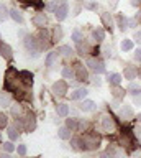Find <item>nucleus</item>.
<instances>
[{
    "mask_svg": "<svg viewBox=\"0 0 141 158\" xmlns=\"http://www.w3.org/2000/svg\"><path fill=\"white\" fill-rule=\"evenodd\" d=\"M5 89L8 92H13L17 99H30V86H26L22 81L20 74L15 68H10L5 73Z\"/></svg>",
    "mask_w": 141,
    "mask_h": 158,
    "instance_id": "1",
    "label": "nucleus"
},
{
    "mask_svg": "<svg viewBox=\"0 0 141 158\" xmlns=\"http://www.w3.org/2000/svg\"><path fill=\"white\" fill-rule=\"evenodd\" d=\"M102 138L97 132H85L82 135V150H97Z\"/></svg>",
    "mask_w": 141,
    "mask_h": 158,
    "instance_id": "2",
    "label": "nucleus"
},
{
    "mask_svg": "<svg viewBox=\"0 0 141 158\" xmlns=\"http://www.w3.org/2000/svg\"><path fill=\"white\" fill-rule=\"evenodd\" d=\"M120 142L128 152H131L136 147H141V145H138V140H136V137H135V132H130V130H121Z\"/></svg>",
    "mask_w": 141,
    "mask_h": 158,
    "instance_id": "3",
    "label": "nucleus"
},
{
    "mask_svg": "<svg viewBox=\"0 0 141 158\" xmlns=\"http://www.w3.org/2000/svg\"><path fill=\"white\" fill-rule=\"evenodd\" d=\"M25 48H26V51L31 54V56H38V53H40V44H38V40L36 36H33V35H26L25 36Z\"/></svg>",
    "mask_w": 141,
    "mask_h": 158,
    "instance_id": "4",
    "label": "nucleus"
},
{
    "mask_svg": "<svg viewBox=\"0 0 141 158\" xmlns=\"http://www.w3.org/2000/svg\"><path fill=\"white\" fill-rule=\"evenodd\" d=\"M87 66H89V69L95 74H104L105 73L104 63H102L100 59H97V58H89L87 59Z\"/></svg>",
    "mask_w": 141,
    "mask_h": 158,
    "instance_id": "5",
    "label": "nucleus"
},
{
    "mask_svg": "<svg viewBox=\"0 0 141 158\" xmlns=\"http://www.w3.org/2000/svg\"><path fill=\"white\" fill-rule=\"evenodd\" d=\"M102 130L107 133H113L116 130V123L112 115H104V118H102Z\"/></svg>",
    "mask_w": 141,
    "mask_h": 158,
    "instance_id": "6",
    "label": "nucleus"
},
{
    "mask_svg": "<svg viewBox=\"0 0 141 158\" xmlns=\"http://www.w3.org/2000/svg\"><path fill=\"white\" fill-rule=\"evenodd\" d=\"M36 38H38V44H40L41 49H46L51 44L49 40H53V38H49V35H48L46 30H43V28H40V33H38Z\"/></svg>",
    "mask_w": 141,
    "mask_h": 158,
    "instance_id": "7",
    "label": "nucleus"
},
{
    "mask_svg": "<svg viewBox=\"0 0 141 158\" xmlns=\"http://www.w3.org/2000/svg\"><path fill=\"white\" fill-rule=\"evenodd\" d=\"M67 92V82L66 81H57L53 84V94L57 97H64Z\"/></svg>",
    "mask_w": 141,
    "mask_h": 158,
    "instance_id": "8",
    "label": "nucleus"
},
{
    "mask_svg": "<svg viewBox=\"0 0 141 158\" xmlns=\"http://www.w3.org/2000/svg\"><path fill=\"white\" fill-rule=\"evenodd\" d=\"M74 71H76V79L77 81H80V82L89 81V73H87V69L82 66V64H76Z\"/></svg>",
    "mask_w": 141,
    "mask_h": 158,
    "instance_id": "9",
    "label": "nucleus"
},
{
    "mask_svg": "<svg viewBox=\"0 0 141 158\" xmlns=\"http://www.w3.org/2000/svg\"><path fill=\"white\" fill-rule=\"evenodd\" d=\"M23 128H25L26 132H33L36 128V118L35 115H31V114H26L25 118H23Z\"/></svg>",
    "mask_w": 141,
    "mask_h": 158,
    "instance_id": "10",
    "label": "nucleus"
},
{
    "mask_svg": "<svg viewBox=\"0 0 141 158\" xmlns=\"http://www.w3.org/2000/svg\"><path fill=\"white\" fill-rule=\"evenodd\" d=\"M94 51H95V49L92 48L89 43H85V41H79V43H77V53H79L80 56H87V54H90Z\"/></svg>",
    "mask_w": 141,
    "mask_h": 158,
    "instance_id": "11",
    "label": "nucleus"
},
{
    "mask_svg": "<svg viewBox=\"0 0 141 158\" xmlns=\"http://www.w3.org/2000/svg\"><path fill=\"white\" fill-rule=\"evenodd\" d=\"M67 12H69V7H67V3H62L61 7H57V8L54 10V17H56L57 22H62V20H66Z\"/></svg>",
    "mask_w": 141,
    "mask_h": 158,
    "instance_id": "12",
    "label": "nucleus"
},
{
    "mask_svg": "<svg viewBox=\"0 0 141 158\" xmlns=\"http://www.w3.org/2000/svg\"><path fill=\"white\" fill-rule=\"evenodd\" d=\"M105 40V30L102 27H97L92 30V41L94 43H102Z\"/></svg>",
    "mask_w": 141,
    "mask_h": 158,
    "instance_id": "13",
    "label": "nucleus"
},
{
    "mask_svg": "<svg viewBox=\"0 0 141 158\" xmlns=\"http://www.w3.org/2000/svg\"><path fill=\"white\" fill-rule=\"evenodd\" d=\"M33 25L38 28H43V27H46L48 25V17H46V13H36L35 17H33Z\"/></svg>",
    "mask_w": 141,
    "mask_h": 158,
    "instance_id": "14",
    "label": "nucleus"
},
{
    "mask_svg": "<svg viewBox=\"0 0 141 158\" xmlns=\"http://www.w3.org/2000/svg\"><path fill=\"white\" fill-rule=\"evenodd\" d=\"M120 117L123 118V120H131V118L135 117L133 107H131V106H123L120 109Z\"/></svg>",
    "mask_w": 141,
    "mask_h": 158,
    "instance_id": "15",
    "label": "nucleus"
},
{
    "mask_svg": "<svg viewBox=\"0 0 141 158\" xmlns=\"http://www.w3.org/2000/svg\"><path fill=\"white\" fill-rule=\"evenodd\" d=\"M0 54H2V58H5L7 61H12V58H13L12 48L8 46L7 43H2V41H0Z\"/></svg>",
    "mask_w": 141,
    "mask_h": 158,
    "instance_id": "16",
    "label": "nucleus"
},
{
    "mask_svg": "<svg viewBox=\"0 0 141 158\" xmlns=\"http://www.w3.org/2000/svg\"><path fill=\"white\" fill-rule=\"evenodd\" d=\"M100 20H102V23H104V27H105L107 30H110V31H112V28H113V18H112L110 12L102 13V15H100Z\"/></svg>",
    "mask_w": 141,
    "mask_h": 158,
    "instance_id": "17",
    "label": "nucleus"
},
{
    "mask_svg": "<svg viewBox=\"0 0 141 158\" xmlns=\"http://www.w3.org/2000/svg\"><path fill=\"white\" fill-rule=\"evenodd\" d=\"M136 74H138V69H136V66H126L125 71H123V76H125V79H128V81H133V79H136Z\"/></svg>",
    "mask_w": 141,
    "mask_h": 158,
    "instance_id": "18",
    "label": "nucleus"
},
{
    "mask_svg": "<svg viewBox=\"0 0 141 158\" xmlns=\"http://www.w3.org/2000/svg\"><path fill=\"white\" fill-rule=\"evenodd\" d=\"M87 94H89V92H87V89L79 87V89H76L74 92H71V101H79V99H84Z\"/></svg>",
    "mask_w": 141,
    "mask_h": 158,
    "instance_id": "19",
    "label": "nucleus"
},
{
    "mask_svg": "<svg viewBox=\"0 0 141 158\" xmlns=\"http://www.w3.org/2000/svg\"><path fill=\"white\" fill-rule=\"evenodd\" d=\"M116 23H118V28L121 30V31L128 30V18H126L123 13H118V15H116Z\"/></svg>",
    "mask_w": 141,
    "mask_h": 158,
    "instance_id": "20",
    "label": "nucleus"
},
{
    "mask_svg": "<svg viewBox=\"0 0 141 158\" xmlns=\"http://www.w3.org/2000/svg\"><path fill=\"white\" fill-rule=\"evenodd\" d=\"M57 53H59L61 56H64V58H72V56H74V49H72L71 46H67V44H62V46H59Z\"/></svg>",
    "mask_w": 141,
    "mask_h": 158,
    "instance_id": "21",
    "label": "nucleus"
},
{
    "mask_svg": "<svg viewBox=\"0 0 141 158\" xmlns=\"http://www.w3.org/2000/svg\"><path fill=\"white\" fill-rule=\"evenodd\" d=\"M125 94H126V91L123 87H120V86H112V96H113L115 99H123L125 97Z\"/></svg>",
    "mask_w": 141,
    "mask_h": 158,
    "instance_id": "22",
    "label": "nucleus"
},
{
    "mask_svg": "<svg viewBox=\"0 0 141 158\" xmlns=\"http://www.w3.org/2000/svg\"><path fill=\"white\" fill-rule=\"evenodd\" d=\"M18 74H20L22 81L25 82L26 86H33V74H31L30 71H20Z\"/></svg>",
    "mask_w": 141,
    "mask_h": 158,
    "instance_id": "23",
    "label": "nucleus"
},
{
    "mask_svg": "<svg viewBox=\"0 0 141 158\" xmlns=\"http://www.w3.org/2000/svg\"><path fill=\"white\" fill-rule=\"evenodd\" d=\"M121 82V76L118 73H110L108 74V84L110 86H120Z\"/></svg>",
    "mask_w": 141,
    "mask_h": 158,
    "instance_id": "24",
    "label": "nucleus"
},
{
    "mask_svg": "<svg viewBox=\"0 0 141 158\" xmlns=\"http://www.w3.org/2000/svg\"><path fill=\"white\" fill-rule=\"evenodd\" d=\"M10 102H12V97H10V94H8V91L0 92V106L7 107V106H10Z\"/></svg>",
    "mask_w": 141,
    "mask_h": 158,
    "instance_id": "25",
    "label": "nucleus"
},
{
    "mask_svg": "<svg viewBox=\"0 0 141 158\" xmlns=\"http://www.w3.org/2000/svg\"><path fill=\"white\" fill-rule=\"evenodd\" d=\"M56 112L59 117H67L69 115V106H66V104H57Z\"/></svg>",
    "mask_w": 141,
    "mask_h": 158,
    "instance_id": "26",
    "label": "nucleus"
},
{
    "mask_svg": "<svg viewBox=\"0 0 141 158\" xmlns=\"http://www.w3.org/2000/svg\"><path fill=\"white\" fill-rule=\"evenodd\" d=\"M62 77H64V79H74L76 77L74 68H71V66H64V68H62Z\"/></svg>",
    "mask_w": 141,
    "mask_h": 158,
    "instance_id": "27",
    "label": "nucleus"
},
{
    "mask_svg": "<svg viewBox=\"0 0 141 158\" xmlns=\"http://www.w3.org/2000/svg\"><path fill=\"white\" fill-rule=\"evenodd\" d=\"M57 56H59V53L57 51H51V53H48V56H46V66H53L56 61H57Z\"/></svg>",
    "mask_w": 141,
    "mask_h": 158,
    "instance_id": "28",
    "label": "nucleus"
},
{
    "mask_svg": "<svg viewBox=\"0 0 141 158\" xmlns=\"http://www.w3.org/2000/svg\"><path fill=\"white\" fill-rule=\"evenodd\" d=\"M79 109H80V110H84V112H89V110H94V109H95V104L92 101H82L79 104Z\"/></svg>",
    "mask_w": 141,
    "mask_h": 158,
    "instance_id": "29",
    "label": "nucleus"
},
{
    "mask_svg": "<svg viewBox=\"0 0 141 158\" xmlns=\"http://www.w3.org/2000/svg\"><path fill=\"white\" fill-rule=\"evenodd\" d=\"M59 40H62V27L56 25L53 28V41H59Z\"/></svg>",
    "mask_w": 141,
    "mask_h": 158,
    "instance_id": "30",
    "label": "nucleus"
},
{
    "mask_svg": "<svg viewBox=\"0 0 141 158\" xmlns=\"http://www.w3.org/2000/svg\"><path fill=\"white\" fill-rule=\"evenodd\" d=\"M71 128L67 127H61L59 132H57V135H59V138H62V140H67V138H71Z\"/></svg>",
    "mask_w": 141,
    "mask_h": 158,
    "instance_id": "31",
    "label": "nucleus"
},
{
    "mask_svg": "<svg viewBox=\"0 0 141 158\" xmlns=\"http://www.w3.org/2000/svg\"><path fill=\"white\" fill-rule=\"evenodd\" d=\"M10 17L15 20L17 23H23V15H22V12H18L17 8H12L10 10Z\"/></svg>",
    "mask_w": 141,
    "mask_h": 158,
    "instance_id": "32",
    "label": "nucleus"
},
{
    "mask_svg": "<svg viewBox=\"0 0 141 158\" xmlns=\"http://www.w3.org/2000/svg\"><path fill=\"white\" fill-rule=\"evenodd\" d=\"M8 17H10V10H8L7 7H5V3H0V20H7Z\"/></svg>",
    "mask_w": 141,
    "mask_h": 158,
    "instance_id": "33",
    "label": "nucleus"
},
{
    "mask_svg": "<svg viewBox=\"0 0 141 158\" xmlns=\"http://www.w3.org/2000/svg\"><path fill=\"white\" fill-rule=\"evenodd\" d=\"M71 145L74 150H82V137H74L71 140Z\"/></svg>",
    "mask_w": 141,
    "mask_h": 158,
    "instance_id": "34",
    "label": "nucleus"
},
{
    "mask_svg": "<svg viewBox=\"0 0 141 158\" xmlns=\"http://www.w3.org/2000/svg\"><path fill=\"white\" fill-rule=\"evenodd\" d=\"M18 135H20V132H18V128L17 125H13V127H8V137H10V140H17Z\"/></svg>",
    "mask_w": 141,
    "mask_h": 158,
    "instance_id": "35",
    "label": "nucleus"
},
{
    "mask_svg": "<svg viewBox=\"0 0 141 158\" xmlns=\"http://www.w3.org/2000/svg\"><path fill=\"white\" fill-rule=\"evenodd\" d=\"M121 49H123V51H131V49H133V40H123V41H121Z\"/></svg>",
    "mask_w": 141,
    "mask_h": 158,
    "instance_id": "36",
    "label": "nucleus"
},
{
    "mask_svg": "<svg viewBox=\"0 0 141 158\" xmlns=\"http://www.w3.org/2000/svg\"><path fill=\"white\" fill-rule=\"evenodd\" d=\"M22 114H23V110H22V106H18V104H17V106H13V107H12V115L15 117L17 120L22 117Z\"/></svg>",
    "mask_w": 141,
    "mask_h": 158,
    "instance_id": "37",
    "label": "nucleus"
},
{
    "mask_svg": "<svg viewBox=\"0 0 141 158\" xmlns=\"http://www.w3.org/2000/svg\"><path fill=\"white\" fill-rule=\"evenodd\" d=\"M128 91L133 94V96H136V94H139V92H141V87L138 86V84H135L133 81H131V82H130V86H128Z\"/></svg>",
    "mask_w": 141,
    "mask_h": 158,
    "instance_id": "38",
    "label": "nucleus"
},
{
    "mask_svg": "<svg viewBox=\"0 0 141 158\" xmlns=\"http://www.w3.org/2000/svg\"><path fill=\"white\" fill-rule=\"evenodd\" d=\"M66 127H67V128H71V130H77L79 123H77L76 118H67V120H66Z\"/></svg>",
    "mask_w": 141,
    "mask_h": 158,
    "instance_id": "39",
    "label": "nucleus"
},
{
    "mask_svg": "<svg viewBox=\"0 0 141 158\" xmlns=\"http://www.w3.org/2000/svg\"><path fill=\"white\" fill-rule=\"evenodd\" d=\"M71 38L74 40L76 43H79V41H82V40H84V36H82V33L79 31V30H74V31H72V35H71Z\"/></svg>",
    "mask_w": 141,
    "mask_h": 158,
    "instance_id": "40",
    "label": "nucleus"
},
{
    "mask_svg": "<svg viewBox=\"0 0 141 158\" xmlns=\"http://www.w3.org/2000/svg\"><path fill=\"white\" fill-rule=\"evenodd\" d=\"M7 125H8V118H7V115L0 112V130H2V128H5Z\"/></svg>",
    "mask_w": 141,
    "mask_h": 158,
    "instance_id": "41",
    "label": "nucleus"
},
{
    "mask_svg": "<svg viewBox=\"0 0 141 158\" xmlns=\"http://www.w3.org/2000/svg\"><path fill=\"white\" fill-rule=\"evenodd\" d=\"M97 7H99L97 2H85L84 3V8H87V10H97Z\"/></svg>",
    "mask_w": 141,
    "mask_h": 158,
    "instance_id": "42",
    "label": "nucleus"
},
{
    "mask_svg": "<svg viewBox=\"0 0 141 158\" xmlns=\"http://www.w3.org/2000/svg\"><path fill=\"white\" fill-rule=\"evenodd\" d=\"M3 150L10 153V152H13V150H15V145H13L12 142H5V145H3Z\"/></svg>",
    "mask_w": 141,
    "mask_h": 158,
    "instance_id": "43",
    "label": "nucleus"
},
{
    "mask_svg": "<svg viewBox=\"0 0 141 158\" xmlns=\"http://www.w3.org/2000/svg\"><path fill=\"white\" fill-rule=\"evenodd\" d=\"M87 127H89V122L82 118V120L79 122V127H77V130H87Z\"/></svg>",
    "mask_w": 141,
    "mask_h": 158,
    "instance_id": "44",
    "label": "nucleus"
},
{
    "mask_svg": "<svg viewBox=\"0 0 141 158\" xmlns=\"http://www.w3.org/2000/svg\"><path fill=\"white\" fill-rule=\"evenodd\" d=\"M17 152H18V155H20V156H25L26 155V145H18Z\"/></svg>",
    "mask_w": 141,
    "mask_h": 158,
    "instance_id": "45",
    "label": "nucleus"
},
{
    "mask_svg": "<svg viewBox=\"0 0 141 158\" xmlns=\"http://www.w3.org/2000/svg\"><path fill=\"white\" fill-rule=\"evenodd\" d=\"M133 132H135V137H136V140H138V142L141 143V125H139V127H136Z\"/></svg>",
    "mask_w": 141,
    "mask_h": 158,
    "instance_id": "46",
    "label": "nucleus"
},
{
    "mask_svg": "<svg viewBox=\"0 0 141 158\" xmlns=\"http://www.w3.org/2000/svg\"><path fill=\"white\" fill-rule=\"evenodd\" d=\"M133 102H135L138 107L141 106V92H139V94H136V96H133Z\"/></svg>",
    "mask_w": 141,
    "mask_h": 158,
    "instance_id": "47",
    "label": "nucleus"
},
{
    "mask_svg": "<svg viewBox=\"0 0 141 158\" xmlns=\"http://www.w3.org/2000/svg\"><path fill=\"white\" fill-rule=\"evenodd\" d=\"M136 23H138V20H136V17H135V18H128V28H133Z\"/></svg>",
    "mask_w": 141,
    "mask_h": 158,
    "instance_id": "48",
    "label": "nucleus"
},
{
    "mask_svg": "<svg viewBox=\"0 0 141 158\" xmlns=\"http://www.w3.org/2000/svg\"><path fill=\"white\" fill-rule=\"evenodd\" d=\"M135 40H136V43H138V44H141V30L135 31Z\"/></svg>",
    "mask_w": 141,
    "mask_h": 158,
    "instance_id": "49",
    "label": "nucleus"
},
{
    "mask_svg": "<svg viewBox=\"0 0 141 158\" xmlns=\"http://www.w3.org/2000/svg\"><path fill=\"white\" fill-rule=\"evenodd\" d=\"M135 61H141V48L136 49V53H135Z\"/></svg>",
    "mask_w": 141,
    "mask_h": 158,
    "instance_id": "50",
    "label": "nucleus"
},
{
    "mask_svg": "<svg viewBox=\"0 0 141 158\" xmlns=\"http://www.w3.org/2000/svg\"><path fill=\"white\" fill-rule=\"evenodd\" d=\"M95 84V86H100V77H99V74H95V77H94V81H92Z\"/></svg>",
    "mask_w": 141,
    "mask_h": 158,
    "instance_id": "51",
    "label": "nucleus"
},
{
    "mask_svg": "<svg viewBox=\"0 0 141 158\" xmlns=\"http://www.w3.org/2000/svg\"><path fill=\"white\" fill-rule=\"evenodd\" d=\"M116 3H118V0H108L110 8H115V7H116Z\"/></svg>",
    "mask_w": 141,
    "mask_h": 158,
    "instance_id": "52",
    "label": "nucleus"
},
{
    "mask_svg": "<svg viewBox=\"0 0 141 158\" xmlns=\"http://www.w3.org/2000/svg\"><path fill=\"white\" fill-rule=\"evenodd\" d=\"M100 158H112V155L108 152H104V153H100Z\"/></svg>",
    "mask_w": 141,
    "mask_h": 158,
    "instance_id": "53",
    "label": "nucleus"
},
{
    "mask_svg": "<svg viewBox=\"0 0 141 158\" xmlns=\"http://www.w3.org/2000/svg\"><path fill=\"white\" fill-rule=\"evenodd\" d=\"M131 5H133V7H139V5H141V0H131Z\"/></svg>",
    "mask_w": 141,
    "mask_h": 158,
    "instance_id": "54",
    "label": "nucleus"
},
{
    "mask_svg": "<svg viewBox=\"0 0 141 158\" xmlns=\"http://www.w3.org/2000/svg\"><path fill=\"white\" fill-rule=\"evenodd\" d=\"M0 158H10V155H8V152H7V153H5V152H3V153H2V155H0Z\"/></svg>",
    "mask_w": 141,
    "mask_h": 158,
    "instance_id": "55",
    "label": "nucleus"
},
{
    "mask_svg": "<svg viewBox=\"0 0 141 158\" xmlns=\"http://www.w3.org/2000/svg\"><path fill=\"white\" fill-rule=\"evenodd\" d=\"M18 36H26V35H25V30H20V31H18Z\"/></svg>",
    "mask_w": 141,
    "mask_h": 158,
    "instance_id": "56",
    "label": "nucleus"
},
{
    "mask_svg": "<svg viewBox=\"0 0 141 158\" xmlns=\"http://www.w3.org/2000/svg\"><path fill=\"white\" fill-rule=\"evenodd\" d=\"M136 120H138V122L141 123V114H138V115H136Z\"/></svg>",
    "mask_w": 141,
    "mask_h": 158,
    "instance_id": "57",
    "label": "nucleus"
},
{
    "mask_svg": "<svg viewBox=\"0 0 141 158\" xmlns=\"http://www.w3.org/2000/svg\"><path fill=\"white\" fill-rule=\"evenodd\" d=\"M138 76H139V79H141V69H138Z\"/></svg>",
    "mask_w": 141,
    "mask_h": 158,
    "instance_id": "58",
    "label": "nucleus"
},
{
    "mask_svg": "<svg viewBox=\"0 0 141 158\" xmlns=\"http://www.w3.org/2000/svg\"><path fill=\"white\" fill-rule=\"evenodd\" d=\"M77 2H82V0H77Z\"/></svg>",
    "mask_w": 141,
    "mask_h": 158,
    "instance_id": "59",
    "label": "nucleus"
}]
</instances>
